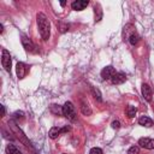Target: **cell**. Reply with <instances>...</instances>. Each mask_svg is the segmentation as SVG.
Here are the masks:
<instances>
[{"label":"cell","instance_id":"6da1fadb","mask_svg":"<svg viewBox=\"0 0 154 154\" xmlns=\"http://www.w3.org/2000/svg\"><path fill=\"white\" fill-rule=\"evenodd\" d=\"M36 18H37V26H38L40 35H41L43 41H47L48 37H49V31H51L49 20L47 18V16L45 13H42V12H38Z\"/></svg>","mask_w":154,"mask_h":154},{"label":"cell","instance_id":"7a4b0ae2","mask_svg":"<svg viewBox=\"0 0 154 154\" xmlns=\"http://www.w3.org/2000/svg\"><path fill=\"white\" fill-rule=\"evenodd\" d=\"M61 113L70 120H76V112H75V106L72 105V102L67 101L64 103V106L61 107Z\"/></svg>","mask_w":154,"mask_h":154},{"label":"cell","instance_id":"3957f363","mask_svg":"<svg viewBox=\"0 0 154 154\" xmlns=\"http://www.w3.org/2000/svg\"><path fill=\"white\" fill-rule=\"evenodd\" d=\"M8 124H10V126H11L12 131H13V132L17 135V137H18V138H19V140H20V141H22V142H23V143H24L26 147H30V142L28 141V138H26V136L23 134V131H22V130H20V129H19V128H18V126H17V125H16V124L12 122V120H11Z\"/></svg>","mask_w":154,"mask_h":154},{"label":"cell","instance_id":"277c9868","mask_svg":"<svg viewBox=\"0 0 154 154\" xmlns=\"http://www.w3.org/2000/svg\"><path fill=\"white\" fill-rule=\"evenodd\" d=\"M1 64H2L4 69H5L7 72H11V55H10L8 51H6V49H2Z\"/></svg>","mask_w":154,"mask_h":154},{"label":"cell","instance_id":"5b68a950","mask_svg":"<svg viewBox=\"0 0 154 154\" xmlns=\"http://www.w3.org/2000/svg\"><path fill=\"white\" fill-rule=\"evenodd\" d=\"M138 144L140 147L144 148V149H154V140L148 138V137H142L138 140Z\"/></svg>","mask_w":154,"mask_h":154},{"label":"cell","instance_id":"8992f818","mask_svg":"<svg viewBox=\"0 0 154 154\" xmlns=\"http://www.w3.org/2000/svg\"><path fill=\"white\" fill-rule=\"evenodd\" d=\"M114 73H116V70H114L113 66H106L101 71V77L103 79H112V77L114 76Z\"/></svg>","mask_w":154,"mask_h":154},{"label":"cell","instance_id":"52a82bcc","mask_svg":"<svg viewBox=\"0 0 154 154\" xmlns=\"http://www.w3.org/2000/svg\"><path fill=\"white\" fill-rule=\"evenodd\" d=\"M88 5H89V1H88V0H76V1H73V2L71 4V7H72V10H75V11H82V10H84Z\"/></svg>","mask_w":154,"mask_h":154},{"label":"cell","instance_id":"ba28073f","mask_svg":"<svg viewBox=\"0 0 154 154\" xmlns=\"http://www.w3.org/2000/svg\"><path fill=\"white\" fill-rule=\"evenodd\" d=\"M16 72H17L18 78H23L26 75V72H28L26 65L24 63H17V65H16Z\"/></svg>","mask_w":154,"mask_h":154},{"label":"cell","instance_id":"9c48e42d","mask_svg":"<svg viewBox=\"0 0 154 154\" xmlns=\"http://www.w3.org/2000/svg\"><path fill=\"white\" fill-rule=\"evenodd\" d=\"M111 81H112L113 84H122V83H124L126 81V76L123 72H116Z\"/></svg>","mask_w":154,"mask_h":154},{"label":"cell","instance_id":"30bf717a","mask_svg":"<svg viewBox=\"0 0 154 154\" xmlns=\"http://www.w3.org/2000/svg\"><path fill=\"white\" fill-rule=\"evenodd\" d=\"M22 45L24 46V48H25L26 52H35V49H34L35 47H34L32 42L25 35H22Z\"/></svg>","mask_w":154,"mask_h":154},{"label":"cell","instance_id":"8fae6325","mask_svg":"<svg viewBox=\"0 0 154 154\" xmlns=\"http://www.w3.org/2000/svg\"><path fill=\"white\" fill-rule=\"evenodd\" d=\"M142 95H143V97L147 101H150L152 100V89H150V87L147 83H143L142 84Z\"/></svg>","mask_w":154,"mask_h":154},{"label":"cell","instance_id":"7c38bea8","mask_svg":"<svg viewBox=\"0 0 154 154\" xmlns=\"http://www.w3.org/2000/svg\"><path fill=\"white\" fill-rule=\"evenodd\" d=\"M138 124L142 126H146V128H150V126H153V120L147 116H142L138 119Z\"/></svg>","mask_w":154,"mask_h":154},{"label":"cell","instance_id":"4fadbf2b","mask_svg":"<svg viewBox=\"0 0 154 154\" xmlns=\"http://www.w3.org/2000/svg\"><path fill=\"white\" fill-rule=\"evenodd\" d=\"M60 134H61V129H59V128L54 126V128H52V129L49 130L48 136H49L52 140H55V138H58V136H59Z\"/></svg>","mask_w":154,"mask_h":154},{"label":"cell","instance_id":"5bb4252c","mask_svg":"<svg viewBox=\"0 0 154 154\" xmlns=\"http://www.w3.org/2000/svg\"><path fill=\"white\" fill-rule=\"evenodd\" d=\"M6 154H22V152L13 144H8L6 147Z\"/></svg>","mask_w":154,"mask_h":154},{"label":"cell","instance_id":"9a60e30c","mask_svg":"<svg viewBox=\"0 0 154 154\" xmlns=\"http://www.w3.org/2000/svg\"><path fill=\"white\" fill-rule=\"evenodd\" d=\"M138 41H140V36H138L136 32H132V34L129 36V42H130L132 46L137 45V43H138Z\"/></svg>","mask_w":154,"mask_h":154},{"label":"cell","instance_id":"2e32d148","mask_svg":"<svg viewBox=\"0 0 154 154\" xmlns=\"http://www.w3.org/2000/svg\"><path fill=\"white\" fill-rule=\"evenodd\" d=\"M136 112H137V108H136V107H134V106H128V108H126V116H128L129 118H134L135 114H136Z\"/></svg>","mask_w":154,"mask_h":154},{"label":"cell","instance_id":"e0dca14e","mask_svg":"<svg viewBox=\"0 0 154 154\" xmlns=\"http://www.w3.org/2000/svg\"><path fill=\"white\" fill-rule=\"evenodd\" d=\"M138 153H140V147L138 146H132L128 150V154H138Z\"/></svg>","mask_w":154,"mask_h":154},{"label":"cell","instance_id":"ac0fdd59","mask_svg":"<svg viewBox=\"0 0 154 154\" xmlns=\"http://www.w3.org/2000/svg\"><path fill=\"white\" fill-rule=\"evenodd\" d=\"M89 154H102V150L100 148H97V147H94V148L90 149Z\"/></svg>","mask_w":154,"mask_h":154},{"label":"cell","instance_id":"d6986e66","mask_svg":"<svg viewBox=\"0 0 154 154\" xmlns=\"http://www.w3.org/2000/svg\"><path fill=\"white\" fill-rule=\"evenodd\" d=\"M14 118H16V119H18V118L23 119V118H24V112H22V111H17V112H14Z\"/></svg>","mask_w":154,"mask_h":154},{"label":"cell","instance_id":"ffe728a7","mask_svg":"<svg viewBox=\"0 0 154 154\" xmlns=\"http://www.w3.org/2000/svg\"><path fill=\"white\" fill-rule=\"evenodd\" d=\"M91 90H93L94 97H95V99H97L99 101H101V96H100V93H99V90H95V89H91Z\"/></svg>","mask_w":154,"mask_h":154},{"label":"cell","instance_id":"44dd1931","mask_svg":"<svg viewBox=\"0 0 154 154\" xmlns=\"http://www.w3.org/2000/svg\"><path fill=\"white\" fill-rule=\"evenodd\" d=\"M112 128H113V129H119V128H120V123H119L118 120H114V122L112 123Z\"/></svg>","mask_w":154,"mask_h":154},{"label":"cell","instance_id":"7402d4cb","mask_svg":"<svg viewBox=\"0 0 154 154\" xmlns=\"http://www.w3.org/2000/svg\"><path fill=\"white\" fill-rule=\"evenodd\" d=\"M69 130H70V126H67V125H66V126H64V128L61 129V134H64V132H67Z\"/></svg>","mask_w":154,"mask_h":154},{"label":"cell","instance_id":"603a6c76","mask_svg":"<svg viewBox=\"0 0 154 154\" xmlns=\"http://www.w3.org/2000/svg\"><path fill=\"white\" fill-rule=\"evenodd\" d=\"M0 107H1V117H4V116H5V106L1 105Z\"/></svg>","mask_w":154,"mask_h":154},{"label":"cell","instance_id":"cb8c5ba5","mask_svg":"<svg viewBox=\"0 0 154 154\" xmlns=\"http://www.w3.org/2000/svg\"><path fill=\"white\" fill-rule=\"evenodd\" d=\"M65 4H66L65 1H61V2H60V5H61V6H65Z\"/></svg>","mask_w":154,"mask_h":154},{"label":"cell","instance_id":"d4e9b609","mask_svg":"<svg viewBox=\"0 0 154 154\" xmlns=\"http://www.w3.org/2000/svg\"><path fill=\"white\" fill-rule=\"evenodd\" d=\"M63 154H66V153H63Z\"/></svg>","mask_w":154,"mask_h":154}]
</instances>
